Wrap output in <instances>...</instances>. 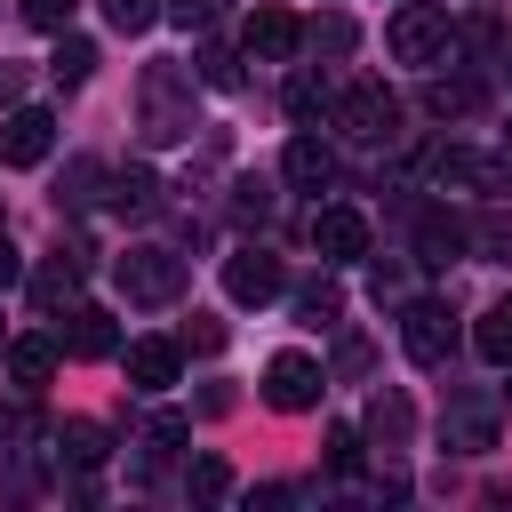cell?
Wrapping results in <instances>:
<instances>
[{
	"label": "cell",
	"instance_id": "1",
	"mask_svg": "<svg viewBox=\"0 0 512 512\" xmlns=\"http://www.w3.org/2000/svg\"><path fill=\"white\" fill-rule=\"evenodd\" d=\"M200 120H192V72L184 64H144L136 80V136L144 144H184Z\"/></svg>",
	"mask_w": 512,
	"mask_h": 512
},
{
	"label": "cell",
	"instance_id": "2",
	"mask_svg": "<svg viewBox=\"0 0 512 512\" xmlns=\"http://www.w3.org/2000/svg\"><path fill=\"white\" fill-rule=\"evenodd\" d=\"M112 280H120L128 304H176V296H184V256L160 248V240H144V248H128V256H112Z\"/></svg>",
	"mask_w": 512,
	"mask_h": 512
},
{
	"label": "cell",
	"instance_id": "3",
	"mask_svg": "<svg viewBox=\"0 0 512 512\" xmlns=\"http://www.w3.org/2000/svg\"><path fill=\"white\" fill-rule=\"evenodd\" d=\"M384 40H392L400 64H440V56H448V8H432V0H400L392 24H384Z\"/></svg>",
	"mask_w": 512,
	"mask_h": 512
},
{
	"label": "cell",
	"instance_id": "4",
	"mask_svg": "<svg viewBox=\"0 0 512 512\" xmlns=\"http://www.w3.org/2000/svg\"><path fill=\"white\" fill-rule=\"evenodd\" d=\"M320 392H328V368H320L312 352H272V360H264V400H272L280 416L320 408Z\"/></svg>",
	"mask_w": 512,
	"mask_h": 512
},
{
	"label": "cell",
	"instance_id": "5",
	"mask_svg": "<svg viewBox=\"0 0 512 512\" xmlns=\"http://www.w3.org/2000/svg\"><path fill=\"white\" fill-rule=\"evenodd\" d=\"M328 120H336L344 136H360V144H384V136L400 128V104H392L376 80H360V88H344V96L328 104Z\"/></svg>",
	"mask_w": 512,
	"mask_h": 512
},
{
	"label": "cell",
	"instance_id": "6",
	"mask_svg": "<svg viewBox=\"0 0 512 512\" xmlns=\"http://www.w3.org/2000/svg\"><path fill=\"white\" fill-rule=\"evenodd\" d=\"M56 152V120L40 112V104H16L8 120H0V168H40Z\"/></svg>",
	"mask_w": 512,
	"mask_h": 512
},
{
	"label": "cell",
	"instance_id": "7",
	"mask_svg": "<svg viewBox=\"0 0 512 512\" xmlns=\"http://www.w3.org/2000/svg\"><path fill=\"white\" fill-rule=\"evenodd\" d=\"M400 344H408L416 368H448V352H456V320H448V304H408V312H400Z\"/></svg>",
	"mask_w": 512,
	"mask_h": 512
},
{
	"label": "cell",
	"instance_id": "8",
	"mask_svg": "<svg viewBox=\"0 0 512 512\" xmlns=\"http://www.w3.org/2000/svg\"><path fill=\"white\" fill-rule=\"evenodd\" d=\"M280 288H288V272H280L272 248H240V256H224V296H232V304H272Z\"/></svg>",
	"mask_w": 512,
	"mask_h": 512
},
{
	"label": "cell",
	"instance_id": "9",
	"mask_svg": "<svg viewBox=\"0 0 512 512\" xmlns=\"http://www.w3.org/2000/svg\"><path fill=\"white\" fill-rule=\"evenodd\" d=\"M312 248H320V264L368 256V216H360V208H320V216H312Z\"/></svg>",
	"mask_w": 512,
	"mask_h": 512
},
{
	"label": "cell",
	"instance_id": "10",
	"mask_svg": "<svg viewBox=\"0 0 512 512\" xmlns=\"http://www.w3.org/2000/svg\"><path fill=\"white\" fill-rule=\"evenodd\" d=\"M56 344H64L72 360H104V352H120V328H112L104 304H72L64 328H56Z\"/></svg>",
	"mask_w": 512,
	"mask_h": 512
},
{
	"label": "cell",
	"instance_id": "11",
	"mask_svg": "<svg viewBox=\"0 0 512 512\" xmlns=\"http://www.w3.org/2000/svg\"><path fill=\"white\" fill-rule=\"evenodd\" d=\"M240 48H248V56H264V64H288V56L304 48V24H296L288 8H256V16H248V32H240Z\"/></svg>",
	"mask_w": 512,
	"mask_h": 512
},
{
	"label": "cell",
	"instance_id": "12",
	"mask_svg": "<svg viewBox=\"0 0 512 512\" xmlns=\"http://www.w3.org/2000/svg\"><path fill=\"white\" fill-rule=\"evenodd\" d=\"M176 368H184V344H168V336H136L128 344V384L136 392H168Z\"/></svg>",
	"mask_w": 512,
	"mask_h": 512
},
{
	"label": "cell",
	"instance_id": "13",
	"mask_svg": "<svg viewBox=\"0 0 512 512\" xmlns=\"http://www.w3.org/2000/svg\"><path fill=\"white\" fill-rule=\"evenodd\" d=\"M280 176H288L296 192H328V184H336V152H328L320 136H296L288 160H280Z\"/></svg>",
	"mask_w": 512,
	"mask_h": 512
},
{
	"label": "cell",
	"instance_id": "14",
	"mask_svg": "<svg viewBox=\"0 0 512 512\" xmlns=\"http://www.w3.org/2000/svg\"><path fill=\"white\" fill-rule=\"evenodd\" d=\"M464 248H472V224H464V216H448V208H432V216L416 224V256H424V264H456Z\"/></svg>",
	"mask_w": 512,
	"mask_h": 512
},
{
	"label": "cell",
	"instance_id": "15",
	"mask_svg": "<svg viewBox=\"0 0 512 512\" xmlns=\"http://www.w3.org/2000/svg\"><path fill=\"white\" fill-rule=\"evenodd\" d=\"M440 440H448L456 456H488V448H496V416L472 408V400H456V408L440 416Z\"/></svg>",
	"mask_w": 512,
	"mask_h": 512
},
{
	"label": "cell",
	"instance_id": "16",
	"mask_svg": "<svg viewBox=\"0 0 512 512\" xmlns=\"http://www.w3.org/2000/svg\"><path fill=\"white\" fill-rule=\"evenodd\" d=\"M80 272H88V264H72V256L40 264V272H32V304H40V312H72V304H80Z\"/></svg>",
	"mask_w": 512,
	"mask_h": 512
},
{
	"label": "cell",
	"instance_id": "17",
	"mask_svg": "<svg viewBox=\"0 0 512 512\" xmlns=\"http://www.w3.org/2000/svg\"><path fill=\"white\" fill-rule=\"evenodd\" d=\"M472 352H480L488 368H512V296H496V304L480 312V328H472Z\"/></svg>",
	"mask_w": 512,
	"mask_h": 512
},
{
	"label": "cell",
	"instance_id": "18",
	"mask_svg": "<svg viewBox=\"0 0 512 512\" xmlns=\"http://www.w3.org/2000/svg\"><path fill=\"white\" fill-rule=\"evenodd\" d=\"M280 104H288V120H320V112L336 104V88H328V72L296 64V72H288V96H280Z\"/></svg>",
	"mask_w": 512,
	"mask_h": 512
},
{
	"label": "cell",
	"instance_id": "19",
	"mask_svg": "<svg viewBox=\"0 0 512 512\" xmlns=\"http://www.w3.org/2000/svg\"><path fill=\"white\" fill-rule=\"evenodd\" d=\"M0 360H8L16 384H48V376H56V344H48V336H8Z\"/></svg>",
	"mask_w": 512,
	"mask_h": 512
},
{
	"label": "cell",
	"instance_id": "20",
	"mask_svg": "<svg viewBox=\"0 0 512 512\" xmlns=\"http://www.w3.org/2000/svg\"><path fill=\"white\" fill-rule=\"evenodd\" d=\"M48 72H56V88H80V80L96 72V40H80V32H56V56H48Z\"/></svg>",
	"mask_w": 512,
	"mask_h": 512
},
{
	"label": "cell",
	"instance_id": "21",
	"mask_svg": "<svg viewBox=\"0 0 512 512\" xmlns=\"http://www.w3.org/2000/svg\"><path fill=\"white\" fill-rule=\"evenodd\" d=\"M368 432H376L384 448H400V440L416 432V416H408V400H400V392H376V400H368Z\"/></svg>",
	"mask_w": 512,
	"mask_h": 512
},
{
	"label": "cell",
	"instance_id": "22",
	"mask_svg": "<svg viewBox=\"0 0 512 512\" xmlns=\"http://www.w3.org/2000/svg\"><path fill=\"white\" fill-rule=\"evenodd\" d=\"M56 448H64L72 464H104V456H112V432H104V424H88V416H72V424L56 432Z\"/></svg>",
	"mask_w": 512,
	"mask_h": 512
},
{
	"label": "cell",
	"instance_id": "23",
	"mask_svg": "<svg viewBox=\"0 0 512 512\" xmlns=\"http://www.w3.org/2000/svg\"><path fill=\"white\" fill-rule=\"evenodd\" d=\"M112 208H120V216H152V208H160V176H152V168H128V176L112 184Z\"/></svg>",
	"mask_w": 512,
	"mask_h": 512
},
{
	"label": "cell",
	"instance_id": "24",
	"mask_svg": "<svg viewBox=\"0 0 512 512\" xmlns=\"http://www.w3.org/2000/svg\"><path fill=\"white\" fill-rule=\"evenodd\" d=\"M184 488H192L200 504H224V496H232V464H224V456H192V472H184Z\"/></svg>",
	"mask_w": 512,
	"mask_h": 512
},
{
	"label": "cell",
	"instance_id": "25",
	"mask_svg": "<svg viewBox=\"0 0 512 512\" xmlns=\"http://www.w3.org/2000/svg\"><path fill=\"white\" fill-rule=\"evenodd\" d=\"M184 440H192V416H176V408H160V416L144 424V440H136V448H144V456H168V448H184Z\"/></svg>",
	"mask_w": 512,
	"mask_h": 512
},
{
	"label": "cell",
	"instance_id": "26",
	"mask_svg": "<svg viewBox=\"0 0 512 512\" xmlns=\"http://www.w3.org/2000/svg\"><path fill=\"white\" fill-rule=\"evenodd\" d=\"M168 16V0H104V24L112 32H152Z\"/></svg>",
	"mask_w": 512,
	"mask_h": 512
},
{
	"label": "cell",
	"instance_id": "27",
	"mask_svg": "<svg viewBox=\"0 0 512 512\" xmlns=\"http://www.w3.org/2000/svg\"><path fill=\"white\" fill-rule=\"evenodd\" d=\"M424 104H432L440 120H456V112H472V104H480V80H432V88H424Z\"/></svg>",
	"mask_w": 512,
	"mask_h": 512
},
{
	"label": "cell",
	"instance_id": "28",
	"mask_svg": "<svg viewBox=\"0 0 512 512\" xmlns=\"http://www.w3.org/2000/svg\"><path fill=\"white\" fill-rule=\"evenodd\" d=\"M24 448H32V408L24 400H0V464L24 456Z\"/></svg>",
	"mask_w": 512,
	"mask_h": 512
},
{
	"label": "cell",
	"instance_id": "29",
	"mask_svg": "<svg viewBox=\"0 0 512 512\" xmlns=\"http://www.w3.org/2000/svg\"><path fill=\"white\" fill-rule=\"evenodd\" d=\"M296 312H304V320H312V328H328V320H336V312H344V296H336V280H312V288H304V296H296Z\"/></svg>",
	"mask_w": 512,
	"mask_h": 512
},
{
	"label": "cell",
	"instance_id": "30",
	"mask_svg": "<svg viewBox=\"0 0 512 512\" xmlns=\"http://www.w3.org/2000/svg\"><path fill=\"white\" fill-rule=\"evenodd\" d=\"M304 40H312V48H320V56H344V48H352V40H360V32H352V16H320V24H312V32H304Z\"/></svg>",
	"mask_w": 512,
	"mask_h": 512
},
{
	"label": "cell",
	"instance_id": "31",
	"mask_svg": "<svg viewBox=\"0 0 512 512\" xmlns=\"http://www.w3.org/2000/svg\"><path fill=\"white\" fill-rule=\"evenodd\" d=\"M200 80L208 88H240V56L232 48H200Z\"/></svg>",
	"mask_w": 512,
	"mask_h": 512
},
{
	"label": "cell",
	"instance_id": "32",
	"mask_svg": "<svg viewBox=\"0 0 512 512\" xmlns=\"http://www.w3.org/2000/svg\"><path fill=\"white\" fill-rule=\"evenodd\" d=\"M16 8H24V24H40V32H64L80 0H16Z\"/></svg>",
	"mask_w": 512,
	"mask_h": 512
},
{
	"label": "cell",
	"instance_id": "33",
	"mask_svg": "<svg viewBox=\"0 0 512 512\" xmlns=\"http://www.w3.org/2000/svg\"><path fill=\"white\" fill-rule=\"evenodd\" d=\"M224 16V0H168V24H184V32H208Z\"/></svg>",
	"mask_w": 512,
	"mask_h": 512
},
{
	"label": "cell",
	"instance_id": "34",
	"mask_svg": "<svg viewBox=\"0 0 512 512\" xmlns=\"http://www.w3.org/2000/svg\"><path fill=\"white\" fill-rule=\"evenodd\" d=\"M232 216H248V224H264V216H272V192H264L256 176H248V184H232Z\"/></svg>",
	"mask_w": 512,
	"mask_h": 512
},
{
	"label": "cell",
	"instance_id": "35",
	"mask_svg": "<svg viewBox=\"0 0 512 512\" xmlns=\"http://www.w3.org/2000/svg\"><path fill=\"white\" fill-rule=\"evenodd\" d=\"M176 344H184V352H216V344H224V320H208V312H192Z\"/></svg>",
	"mask_w": 512,
	"mask_h": 512
},
{
	"label": "cell",
	"instance_id": "36",
	"mask_svg": "<svg viewBox=\"0 0 512 512\" xmlns=\"http://www.w3.org/2000/svg\"><path fill=\"white\" fill-rule=\"evenodd\" d=\"M360 464V424H336L328 432V472H352Z\"/></svg>",
	"mask_w": 512,
	"mask_h": 512
},
{
	"label": "cell",
	"instance_id": "37",
	"mask_svg": "<svg viewBox=\"0 0 512 512\" xmlns=\"http://www.w3.org/2000/svg\"><path fill=\"white\" fill-rule=\"evenodd\" d=\"M16 280H24V256H16V240L0 232V288H16Z\"/></svg>",
	"mask_w": 512,
	"mask_h": 512
},
{
	"label": "cell",
	"instance_id": "38",
	"mask_svg": "<svg viewBox=\"0 0 512 512\" xmlns=\"http://www.w3.org/2000/svg\"><path fill=\"white\" fill-rule=\"evenodd\" d=\"M8 88H16V64H8V56H0V96H8Z\"/></svg>",
	"mask_w": 512,
	"mask_h": 512
},
{
	"label": "cell",
	"instance_id": "39",
	"mask_svg": "<svg viewBox=\"0 0 512 512\" xmlns=\"http://www.w3.org/2000/svg\"><path fill=\"white\" fill-rule=\"evenodd\" d=\"M504 408H512V384H504Z\"/></svg>",
	"mask_w": 512,
	"mask_h": 512
},
{
	"label": "cell",
	"instance_id": "40",
	"mask_svg": "<svg viewBox=\"0 0 512 512\" xmlns=\"http://www.w3.org/2000/svg\"><path fill=\"white\" fill-rule=\"evenodd\" d=\"M0 352H8V336H0Z\"/></svg>",
	"mask_w": 512,
	"mask_h": 512
}]
</instances>
